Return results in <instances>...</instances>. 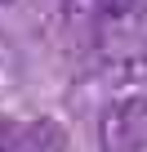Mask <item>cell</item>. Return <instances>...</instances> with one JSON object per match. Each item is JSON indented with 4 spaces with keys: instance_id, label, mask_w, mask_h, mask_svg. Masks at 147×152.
Wrapping results in <instances>:
<instances>
[{
    "instance_id": "obj_1",
    "label": "cell",
    "mask_w": 147,
    "mask_h": 152,
    "mask_svg": "<svg viewBox=\"0 0 147 152\" xmlns=\"http://www.w3.org/2000/svg\"><path fill=\"white\" fill-rule=\"evenodd\" d=\"M103 152H147V99H120L98 121Z\"/></svg>"
},
{
    "instance_id": "obj_2",
    "label": "cell",
    "mask_w": 147,
    "mask_h": 152,
    "mask_svg": "<svg viewBox=\"0 0 147 152\" xmlns=\"http://www.w3.org/2000/svg\"><path fill=\"white\" fill-rule=\"evenodd\" d=\"M0 152H67V130L54 116L0 121Z\"/></svg>"
},
{
    "instance_id": "obj_3",
    "label": "cell",
    "mask_w": 147,
    "mask_h": 152,
    "mask_svg": "<svg viewBox=\"0 0 147 152\" xmlns=\"http://www.w3.org/2000/svg\"><path fill=\"white\" fill-rule=\"evenodd\" d=\"M71 18H125L138 0H62Z\"/></svg>"
},
{
    "instance_id": "obj_4",
    "label": "cell",
    "mask_w": 147,
    "mask_h": 152,
    "mask_svg": "<svg viewBox=\"0 0 147 152\" xmlns=\"http://www.w3.org/2000/svg\"><path fill=\"white\" fill-rule=\"evenodd\" d=\"M0 5H14V0H0Z\"/></svg>"
}]
</instances>
